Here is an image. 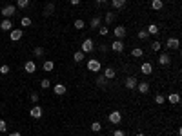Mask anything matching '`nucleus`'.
<instances>
[{"label":"nucleus","mask_w":182,"mask_h":136,"mask_svg":"<svg viewBox=\"0 0 182 136\" xmlns=\"http://www.w3.org/2000/svg\"><path fill=\"white\" fill-rule=\"evenodd\" d=\"M97 84H98L100 87H104V85H106V78H104V76H98V78H97Z\"/></svg>","instance_id":"58836bf2"},{"label":"nucleus","mask_w":182,"mask_h":136,"mask_svg":"<svg viewBox=\"0 0 182 136\" xmlns=\"http://www.w3.org/2000/svg\"><path fill=\"white\" fill-rule=\"evenodd\" d=\"M95 2H97V4H98V5H100V4H108V2H109V0H95Z\"/></svg>","instance_id":"c03bdc74"},{"label":"nucleus","mask_w":182,"mask_h":136,"mask_svg":"<svg viewBox=\"0 0 182 136\" xmlns=\"http://www.w3.org/2000/svg\"><path fill=\"white\" fill-rule=\"evenodd\" d=\"M29 5V0H16V7L18 9H26Z\"/></svg>","instance_id":"cd10ccee"},{"label":"nucleus","mask_w":182,"mask_h":136,"mask_svg":"<svg viewBox=\"0 0 182 136\" xmlns=\"http://www.w3.org/2000/svg\"><path fill=\"white\" fill-rule=\"evenodd\" d=\"M179 45H180V42H179L177 36L168 38V42H166V47H168V49H179Z\"/></svg>","instance_id":"6e6552de"},{"label":"nucleus","mask_w":182,"mask_h":136,"mask_svg":"<svg viewBox=\"0 0 182 136\" xmlns=\"http://www.w3.org/2000/svg\"><path fill=\"white\" fill-rule=\"evenodd\" d=\"M108 120L113 124V125H118L120 122H122V114L118 113V111H113V113H109V116H108Z\"/></svg>","instance_id":"20e7f679"},{"label":"nucleus","mask_w":182,"mask_h":136,"mask_svg":"<svg viewBox=\"0 0 182 136\" xmlns=\"http://www.w3.org/2000/svg\"><path fill=\"white\" fill-rule=\"evenodd\" d=\"M146 31H148V35H159V31H160V29H159V25H157V24H149Z\"/></svg>","instance_id":"aec40b11"},{"label":"nucleus","mask_w":182,"mask_h":136,"mask_svg":"<svg viewBox=\"0 0 182 136\" xmlns=\"http://www.w3.org/2000/svg\"><path fill=\"white\" fill-rule=\"evenodd\" d=\"M84 56H86V55H84L82 51H77V53L73 55V58H75V62H82V60H84Z\"/></svg>","instance_id":"c756f323"},{"label":"nucleus","mask_w":182,"mask_h":136,"mask_svg":"<svg viewBox=\"0 0 182 136\" xmlns=\"http://www.w3.org/2000/svg\"><path fill=\"white\" fill-rule=\"evenodd\" d=\"M5 129H7V124L4 120H0V133H5Z\"/></svg>","instance_id":"a19ab883"},{"label":"nucleus","mask_w":182,"mask_h":136,"mask_svg":"<svg viewBox=\"0 0 182 136\" xmlns=\"http://www.w3.org/2000/svg\"><path fill=\"white\" fill-rule=\"evenodd\" d=\"M109 2H111V5H113L115 9H122V7L126 5L128 0H109Z\"/></svg>","instance_id":"412c9836"},{"label":"nucleus","mask_w":182,"mask_h":136,"mask_svg":"<svg viewBox=\"0 0 182 136\" xmlns=\"http://www.w3.org/2000/svg\"><path fill=\"white\" fill-rule=\"evenodd\" d=\"M113 20H115V13H113V11H108V13H106V24L111 25Z\"/></svg>","instance_id":"b1692460"},{"label":"nucleus","mask_w":182,"mask_h":136,"mask_svg":"<svg viewBox=\"0 0 182 136\" xmlns=\"http://www.w3.org/2000/svg\"><path fill=\"white\" fill-rule=\"evenodd\" d=\"M113 136H126V133H124L122 129H117V131L113 133Z\"/></svg>","instance_id":"79ce46f5"},{"label":"nucleus","mask_w":182,"mask_h":136,"mask_svg":"<svg viewBox=\"0 0 182 136\" xmlns=\"http://www.w3.org/2000/svg\"><path fill=\"white\" fill-rule=\"evenodd\" d=\"M151 49H153V51H155V53H159V51H160V49H162V44H160V42H159V40H155V42H153V44H151Z\"/></svg>","instance_id":"c85d7f7f"},{"label":"nucleus","mask_w":182,"mask_h":136,"mask_svg":"<svg viewBox=\"0 0 182 136\" xmlns=\"http://www.w3.org/2000/svg\"><path fill=\"white\" fill-rule=\"evenodd\" d=\"M111 51L122 53V51H124V42H122V40H113V42H111Z\"/></svg>","instance_id":"423d86ee"},{"label":"nucleus","mask_w":182,"mask_h":136,"mask_svg":"<svg viewBox=\"0 0 182 136\" xmlns=\"http://www.w3.org/2000/svg\"><path fill=\"white\" fill-rule=\"evenodd\" d=\"M53 91H55V95H58V96H62V95H66V85L64 84H55L53 85Z\"/></svg>","instance_id":"ddd939ff"},{"label":"nucleus","mask_w":182,"mask_h":136,"mask_svg":"<svg viewBox=\"0 0 182 136\" xmlns=\"http://www.w3.org/2000/svg\"><path fill=\"white\" fill-rule=\"evenodd\" d=\"M95 49V42L91 40V38H86L84 42H82V45H80V51L82 53H91Z\"/></svg>","instance_id":"7ed1b4c3"},{"label":"nucleus","mask_w":182,"mask_h":136,"mask_svg":"<svg viewBox=\"0 0 182 136\" xmlns=\"http://www.w3.org/2000/svg\"><path fill=\"white\" fill-rule=\"evenodd\" d=\"M108 33H109V29H108V25H100V27H98V35H100V36H106Z\"/></svg>","instance_id":"2f4dec72"},{"label":"nucleus","mask_w":182,"mask_h":136,"mask_svg":"<svg viewBox=\"0 0 182 136\" xmlns=\"http://www.w3.org/2000/svg\"><path fill=\"white\" fill-rule=\"evenodd\" d=\"M24 69H26V73H27V75H33V73L36 71V64L29 60V62H26V65H24Z\"/></svg>","instance_id":"4468645a"},{"label":"nucleus","mask_w":182,"mask_h":136,"mask_svg":"<svg viewBox=\"0 0 182 136\" xmlns=\"http://www.w3.org/2000/svg\"><path fill=\"white\" fill-rule=\"evenodd\" d=\"M89 27H91V29H98V27H100V16H98V15H95V16L91 18Z\"/></svg>","instance_id":"a211bd4d"},{"label":"nucleus","mask_w":182,"mask_h":136,"mask_svg":"<svg viewBox=\"0 0 182 136\" xmlns=\"http://www.w3.org/2000/svg\"><path fill=\"white\" fill-rule=\"evenodd\" d=\"M88 71H91V73H98L100 69H102V64L97 60V58H91V60H88Z\"/></svg>","instance_id":"f257e3e1"},{"label":"nucleus","mask_w":182,"mask_h":136,"mask_svg":"<svg viewBox=\"0 0 182 136\" xmlns=\"http://www.w3.org/2000/svg\"><path fill=\"white\" fill-rule=\"evenodd\" d=\"M0 29H2V31H11V29H13V22H11V18H4V20L0 22Z\"/></svg>","instance_id":"1a4fd4ad"},{"label":"nucleus","mask_w":182,"mask_h":136,"mask_svg":"<svg viewBox=\"0 0 182 136\" xmlns=\"http://www.w3.org/2000/svg\"><path fill=\"white\" fill-rule=\"evenodd\" d=\"M102 76H104L106 80H113V78L117 76V71H115L113 67H106V69H104V75H102Z\"/></svg>","instance_id":"9d476101"},{"label":"nucleus","mask_w":182,"mask_h":136,"mask_svg":"<svg viewBox=\"0 0 182 136\" xmlns=\"http://www.w3.org/2000/svg\"><path fill=\"white\" fill-rule=\"evenodd\" d=\"M7 73H9V65H5V64L0 65V75H7Z\"/></svg>","instance_id":"4c0bfd02"},{"label":"nucleus","mask_w":182,"mask_h":136,"mask_svg":"<svg viewBox=\"0 0 182 136\" xmlns=\"http://www.w3.org/2000/svg\"><path fill=\"white\" fill-rule=\"evenodd\" d=\"M131 56H135V58H140V56H144V51H142L140 47H135V49L131 51Z\"/></svg>","instance_id":"bb28decb"},{"label":"nucleus","mask_w":182,"mask_h":136,"mask_svg":"<svg viewBox=\"0 0 182 136\" xmlns=\"http://www.w3.org/2000/svg\"><path fill=\"white\" fill-rule=\"evenodd\" d=\"M15 13H16V7H15V5H5V7H2V16H5V18H11Z\"/></svg>","instance_id":"39448f33"},{"label":"nucleus","mask_w":182,"mask_h":136,"mask_svg":"<svg viewBox=\"0 0 182 136\" xmlns=\"http://www.w3.org/2000/svg\"><path fill=\"white\" fill-rule=\"evenodd\" d=\"M164 102H166V96H162V95H157V96H155V104H157V105H162Z\"/></svg>","instance_id":"473e14b6"},{"label":"nucleus","mask_w":182,"mask_h":136,"mask_svg":"<svg viewBox=\"0 0 182 136\" xmlns=\"http://www.w3.org/2000/svg\"><path fill=\"white\" fill-rule=\"evenodd\" d=\"M53 9H55V4H51V2H49V4L46 5V15H49V13H53Z\"/></svg>","instance_id":"c9c22d12"},{"label":"nucleus","mask_w":182,"mask_h":136,"mask_svg":"<svg viewBox=\"0 0 182 136\" xmlns=\"http://www.w3.org/2000/svg\"><path fill=\"white\" fill-rule=\"evenodd\" d=\"M140 71H142V75H151V73H153V65H151L149 62H144V64L140 65Z\"/></svg>","instance_id":"2eb2a0df"},{"label":"nucleus","mask_w":182,"mask_h":136,"mask_svg":"<svg viewBox=\"0 0 182 136\" xmlns=\"http://www.w3.org/2000/svg\"><path fill=\"white\" fill-rule=\"evenodd\" d=\"M126 35H128V29H126L124 25H117V27L113 29V36H115L117 40H122V38H126Z\"/></svg>","instance_id":"f03ea898"},{"label":"nucleus","mask_w":182,"mask_h":136,"mask_svg":"<svg viewBox=\"0 0 182 136\" xmlns=\"http://www.w3.org/2000/svg\"><path fill=\"white\" fill-rule=\"evenodd\" d=\"M42 69H44L46 73H49V71H53V69H55V62H51V60H47V62H44V65H42Z\"/></svg>","instance_id":"4be33fe9"},{"label":"nucleus","mask_w":182,"mask_h":136,"mask_svg":"<svg viewBox=\"0 0 182 136\" xmlns=\"http://www.w3.org/2000/svg\"><path fill=\"white\" fill-rule=\"evenodd\" d=\"M69 4H71V5H78V4H80V0H69Z\"/></svg>","instance_id":"37998d69"},{"label":"nucleus","mask_w":182,"mask_h":136,"mask_svg":"<svg viewBox=\"0 0 182 136\" xmlns=\"http://www.w3.org/2000/svg\"><path fill=\"white\" fill-rule=\"evenodd\" d=\"M0 136H2V133H0Z\"/></svg>","instance_id":"de8ad7c7"},{"label":"nucleus","mask_w":182,"mask_h":136,"mask_svg":"<svg viewBox=\"0 0 182 136\" xmlns=\"http://www.w3.org/2000/svg\"><path fill=\"white\" fill-rule=\"evenodd\" d=\"M40 87H42V89H47V87H51V82H49L47 78H44V80H40Z\"/></svg>","instance_id":"72a5a7b5"},{"label":"nucleus","mask_w":182,"mask_h":136,"mask_svg":"<svg viewBox=\"0 0 182 136\" xmlns=\"http://www.w3.org/2000/svg\"><path fill=\"white\" fill-rule=\"evenodd\" d=\"M9 136H20V133H9Z\"/></svg>","instance_id":"a18cd8bd"},{"label":"nucleus","mask_w":182,"mask_h":136,"mask_svg":"<svg viewBox=\"0 0 182 136\" xmlns=\"http://www.w3.org/2000/svg\"><path fill=\"white\" fill-rule=\"evenodd\" d=\"M9 33H11V40H13V42H18V40L22 38V35H24L22 29H11Z\"/></svg>","instance_id":"9b49d317"},{"label":"nucleus","mask_w":182,"mask_h":136,"mask_svg":"<svg viewBox=\"0 0 182 136\" xmlns=\"http://www.w3.org/2000/svg\"><path fill=\"white\" fill-rule=\"evenodd\" d=\"M166 100H168L170 104H179V102H180V95H179V93H170V95L166 96Z\"/></svg>","instance_id":"f3484780"},{"label":"nucleus","mask_w":182,"mask_h":136,"mask_svg":"<svg viewBox=\"0 0 182 136\" xmlns=\"http://www.w3.org/2000/svg\"><path fill=\"white\" fill-rule=\"evenodd\" d=\"M42 114H44V113H42V107H40V105H35V107H31V111H29V116H31V118H36V120L42 118Z\"/></svg>","instance_id":"0eeeda50"},{"label":"nucleus","mask_w":182,"mask_h":136,"mask_svg":"<svg viewBox=\"0 0 182 136\" xmlns=\"http://www.w3.org/2000/svg\"><path fill=\"white\" fill-rule=\"evenodd\" d=\"M20 25H22V27H29V25H31V18H29V16H22V18H20Z\"/></svg>","instance_id":"a878e982"},{"label":"nucleus","mask_w":182,"mask_h":136,"mask_svg":"<svg viewBox=\"0 0 182 136\" xmlns=\"http://www.w3.org/2000/svg\"><path fill=\"white\" fill-rule=\"evenodd\" d=\"M73 25H75V29H78V31H82V29L86 27V22H84L82 18H78V20H75V24H73Z\"/></svg>","instance_id":"393cba45"},{"label":"nucleus","mask_w":182,"mask_h":136,"mask_svg":"<svg viewBox=\"0 0 182 136\" xmlns=\"http://www.w3.org/2000/svg\"><path fill=\"white\" fill-rule=\"evenodd\" d=\"M137 84H139V80L135 76H128L126 78V87L128 89H137Z\"/></svg>","instance_id":"f8f14e48"},{"label":"nucleus","mask_w":182,"mask_h":136,"mask_svg":"<svg viewBox=\"0 0 182 136\" xmlns=\"http://www.w3.org/2000/svg\"><path fill=\"white\" fill-rule=\"evenodd\" d=\"M137 136H146V134H144V133H139V134H137Z\"/></svg>","instance_id":"49530a36"},{"label":"nucleus","mask_w":182,"mask_h":136,"mask_svg":"<svg viewBox=\"0 0 182 136\" xmlns=\"http://www.w3.org/2000/svg\"><path fill=\"white\" fill-rule=\"evenodd\" d=\"M38 98H40V96H38V93H31V102H33V104H36V102H38Z\"/></svg>","instance_id":"ea45409f"},{"label":"nucleus","mask_w":182,"mask_h":136,"mask_svg":"<svg viewBox=\"0 0 182 136\" xmlns=\"http://www.w3.org/2000/svg\"><path fill=\"white\" fill-rule=\"evenodd\" d=\"M137 89H139L140 95H146V93L149 91V84H148V82H139V84H137Z\"/></svg>","instance_id":"dca6fc26"},{"label":"nucleus","mask_w":182,"mask_h":136,"mask_svg":"<svg viewBox=\"0 0 182 136\" xmlns=\"http://www.w3.org/2000/svg\"><path fill=\"white\" fill-rule=\"evenodd\" d=\"M100 129H102L100 122H93V124H91V131H93V133H100Z\"/></svg>","instance_id":"7c9ffc66"},{"label":"nucleus","mask_w":182,"mask_h":136,"mask_svg":"<svg viewBox=\"0 0 182 136\" xmlns=\"http://www.w3.org/2000/svg\"><path fill=\"white\" fill-rule=\"evenodd\" d=\"M33 55H35V56H42V55H44V49H42V47H35Z\"/></svg>","instance_id":"e433bc0d"},{"label":"nucleus","mask_w":182,"mask_h":136,"mask_svg":"<svg viewBox=\"0 0 182 136\" xmlns=\"http://www.w3.org/2000/svg\"><path fill=\"white\" fill-rule=\"evenodd\" d=\"M137 36H139L140 40H146L149 35H148V31H144V29H142V31H139V33H137Z\"/></svg>","instance_id":"f704fd0d"},{"label":"nucleus","mask_w":182,"mask_h":136,"mask_svg":"<svg viewBox=\"0 0 182 136\" xmlns=\"http://www.w3.org/2000/svg\"><path fill=\"white\" fill-rule=\"evenodd\" d=\"M162 7H164V2H162V0H153V2H151V9L160 11Z\"/></svg>","instance_id":"5701e85b"},{"label":"nucleus","mask_w":182,"mask_h":136,"mask_svg":"<svg viewBox=\"0 0 182 136\" xmlns=\"http://www.w3.org/2000/svg\"><path fill=\"white\" fill-rule=\"evenodd\" d=\"M159 62H160V65H170V62H171V56L164 53V55H160V56H159Z\"/></svg>","instance_id":"6ab92c4d"}]
</instances>
